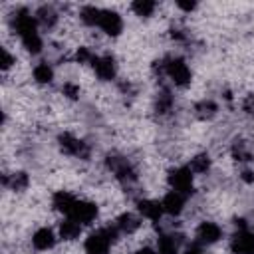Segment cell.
<instances>
[{
	"label": "cell",
	"instance_id": "1",
	"mask_svg": "<svg viewBox=\"0 0 254 254\" xmlns=\"http://www.w3.org/2000/svg\"><path fill=\"white\" fill-rule=\"evenodd\" d=\"M117 226H105L89 234L85 240V254H109V244L117 240Z\"/></svg>",
	"mask_w": 254,
	"mask_h": 254
},
{
	"label": "cell",
	"instance_id": "2",
	"mask_svg": "<svg viewBox=\"0 0 254 254\" xmlns=\"http://www.w3.org/2000/svg\"><path fill=\"white\" fill-rule=\"evenodd\" d=\"M165 73L179 87H185L190 83V69L181 58H165Z\"/></svg>",
	"mask_w": 254,
	"mask_h": 254
},
{
	"label": "cell",
	"instance_id": "3",
	"mask_svg": "<svg viewBox=\"0 0 254 254\" xmlns=\"http://www.w3.org/2000/svg\"><path fill=\"white\" fill-rule=\"evenodd\" d=\"M14 28L20 34L22 42H28L32 38H38V30H36V18L28 12V10H18L14 14Z\"/></svg>",
	"mask_w": 254,
	"mask_h": 254
},
{
	"label": "cell",
	"instance_id": "4",
	"mask_svg": "<svg viewBox=\"0 0 254 254\" xmlns=\"http://www.w3.org/2000/svg\"><path fill=\"white\" fill-rule=\"evenodd\" d=\"M192 171L187 169V167H179V169H173L169 171V185L173 190L181 192L183 196L185 194H190L192 192Z\"/></svg>",
	"mask_w": 254,
	"mask_h": 254
},
{
	"label": "cell",
	"instance_id": "5",
	"mask_svg": "<svg viewBox=\"0 0 254 254\" xmlns=\"http://www.w3.org/2000/svg\"><path fill=\"white\" fill-rule=\"evenodd\" d=\"M58 143H60V149L65 155H73V157H79V159H87L89 157V147L83 141H79L77 137L69 135V133H62L58 137Z\"/></svg>",
	"mask_w": 254,
	"mask_h": 254
},
{
	"label": "cell",
	"instance_id": "6",
	"mask_svg": "<svg viewBox=\"0 0 254 254\" xmlns=\"http://www.w3.org/2000/svg\"><path fill=\"white\" fill-rule=\"evenodd\" d=\"M95 216H97V204L87 200H75L71 210L67 212V218H73L79 224H89Z\"/></svg>",
	"mask_w": 254,
	"mask_h": 254
},
{
	"label": "cell",
	"instance_id": "7",
	"mask_svg": "<svg viewBox=\"0 0 254 254\" xmlns=\"http://www.w3.org/2000/svg\"><path fill=\"white\" fill-rule=\"evenodd\" d=\"M107 167L113 171V175L121 181V183H133L135 179H137V175H135V171H133V167L123 159V157H115V155H109L107 157Z\"/></svg>",
	"mask_w": 254,
	"mask_h": 254
},
{
	"label": "cell",
	"instance_id": "8",
	"mask_svg": "<svg viewBox=\"0 0 254 254\" xmlns=\"http://www.w3.org/2000/svg\"><path fill=\"white\" fill-rule=\"evenodd\" d=\"M107 36H119L121 28H123V20L117 12L113 10H101V16H99V24H97Z\"/></svg>",
	"mask_w": 254,
	"mask_h": 254
},
{
	"label": "cell",
	"instance_id": "9",
	"mask_svg": "<svg viewBox=\"0 0 254 254\" xmlns=\"http://www.w3.org/2000/svg\"><path fill=\"white\" fill-rule=\"evenodd\" d=\"M230 250L234 254H254V234L244 230H238L230 242Z\"/></svg>",
	"mask_w": 254,
	"mask_h": 254
},
{
	"label": "cell",
	"instance_id": "10",
	"mask_svg": "<svg viewBox=\"0 0 254 254\" xmlns=\"http://www.w3.org/2000/svg\"><path fill=\"white\" fill-rule=\"evenodd\" d=\"M93 67H95L97 77H99V79H103V81L113 79V77H115V73H117V65H115L113 56H101V58H95Z\"/></svg>",
	"mask_w": 254,
	"mask_h": 254
},
{
	"label": "cell",
	"instance_id": "11",
	"mask_svg": "<svg viewBox=\"0 0 254 254\" xmlns=\"http://www.w3.org/2000/svg\"><path fill=\"white\" fill-rule=\"evenodd\" d=\"M196 236H198V242L200 244H214L222 236V230L214 222H202L198 226V230H196Z\"/></svg>",
	"mask_w": 254,
	"mask_h": 254
},
{
	"label": "cell",
	"instance_id": "12",
	"mask_svg": "<svg viewBox=\"0 0 254 254\" xmlns=\"http://www.w3.org/2000/svg\"><path fill=\"white\" fill-rule=\"evenodd\" d=\"M163 210L167 212V214H173V216H177V214H181L183 212V206H185V196L181 194V192H177V190H171V192H167L165 194V198H163Z\"/></svg>",
	"mask_w": 254,
	"mask_h": 254
},
{
	"label": "cell",
	"instance_id": "13",
	"mask_svg": "<svg viewBox=\"0 0 254 254\" xmlns=\"http://www.w3.org/2000/svg\"><path fill=\"white\" fill-rule=\"evenodd\" d=\"M32 244H34L36 250H50L56 244V236H54V232L50 228H40L32 236Z\"/></svg>",
	"mask_w": 254,
	"mask_h": 254
},
{
	"label": "cell",
	"instance_id": "14",
	"mask_svg": "<svg viewBox=\"0 0 254 254\" xmlns=\"http://www.w3.org/2000/svg\"><path fill=\"white\" fill-rule=\"evenodd\" d=\"M137 208H139V212H141L145 218H149V220H159L161 214L165 212V210H163V204L157 202V200H139Z\"/></svg>",
	"mask_w": 254,
	"mask_h": 254
},
{
	"label": "cell",
	"instance_id": "15",
	"mask_svg": "<svg viewBox=\"0 0 254 254\" xmlns=\"http://www.w3.org/2000/svg\"><path fill=\"white\" fill-rule=\"evenodd\" d=\"M139 218L135 216V214H131V212H123L119 218H117V222H115V226H117V230L119 232H123V234H131V232H135L137 228H139Z\"/></svg>",
	"mask_w": 254,
	"mask_h": 254
},
{
	"label": "cell",
	"instance_id": "16",
	"mask_svg": "<svg viewBox=\"0 0 254 254\" xmlns=\"http://www.w3.org/2000/svg\"><path fill=\"white\" fill-rule=\"evenodd\" d=\"M75 200H77V198H73L69 192H65V190H58V192L54 194V198H52V204H54L56 210L67 214V212L71 210V206H73Z\"/></svg>",
	"mask_w": 254,
	"mask_h": 254
},
{
	"label": "cell",
	"instance_id": "17",
	"mask_svg": "<svg viewBox=\"0 0 254 254\" xmlns=\"http://www.w3.org/2000/svg\"><path fill=\"white\" fill-rule=\"evenodd\" d=\"M81 232V224L75 222L73 218H65L62 224H60V236L64 240H75Z\"/></svg>",
	"mask_w": 254,
	"mask_h": 254
},
{
	"label": "cell",
	"instance_id": "18",
	"mask_svg": "<svg viewBox=\"0 0 254 254\" xmlns=\"http://www.w3.org/2000/svg\"><path fill=\"white\" fill-rule=\"evenodd\" d=\"M159 254H179V236H159Z\"/></svg>",
	"mask_w": 254,
	"mask_h": 254
},
{
	"label": "cell",
	"instance_id": "19",
	"mask_svg": "<svg viewBox=\"0 0 254 254\" xmlns=\"http://www.w3.org/2000/svg\"><path fill=\"white\" fill-rule=\"evenodd\" d=\"M2 183H4L6 187L14 189V190H24V189L28 187L30 179H28V175H26V173H14V175H10V179H8V177H4V179H2Z\"/></svg>",
	"mask_w": 254,
	"mask_h": 254
},
{
	"label": "cell",
	"instance_id": "20",
	"mask_svg": "<svg viewBox=\"0 0 254 254\" xmlns=\"http://www.w3.org/2000/svg\"><path fill=\"white\" fill-rule=\"evenodd\" d=\"M99 16H101V10L95 8V6H83L81 12H79L81 22L87 24V26H97L99 24Z\"/></svg>",
	"mask_w": 254,
	"mask_h": 254
},
{
	"label": "cell",
	"instance_id": "21",
	"mask_svg": "<svg viewBox=\"0 0 254 254\" xmlns=\"http://www.w3.org/2000/svg\"><path fill=\"white\" fill-rule=\"evenodd\" d=\"M194 113H196L198 119H210L216 113V103L210 101V99H204V101L194 105Z\"/></svg>",
	"mask_w": 254,
	"mask_h": 254
},
{
	"label": "cell",
	"instance_id": "22",
	"mask_svg": "<svg viewBox=\"0 0 254 254\" xmlns=\"http://www.w3.org/2000/svg\"><path fill=\"white\" fill-rule=\"evenodd\" d=\"M36 16H38V20H40L46 28H52V26L58 22V14H56V10H54L52 6H42V8L36 12Z\"/></svg>",
	"mask_w": 254,
	"mask_h": 254
},
{
	"label": "cell",
	"instance_id": "23",
	"mask_svg": "<svg viewBox=\"0 0 254 254\" xmlns=\"http://www.w3.org/2000/svg\"><path fill=\"white\" fill-rule=\"evenodd\" d=\"M189 169H190L192 173H206V171L210 169V157H208L206 153H200V155L192 157Z\"/></svg>",
	"mask_w": 254,
	"mask_h": 254
},
{
	"label": "cell",
	"instance_id": "24",
	"mask_svg": "<svg viewBox=\"0 0 254 254\" xmlns=\"http://www.w3.org/2000/svg\"><path fill=\"white\" fill-rule=\"evenodd\" d=\"M34 79L38 83H50L54 79V69L48 64H38L34 67Z\"/></svg>",
	"mask_w": 254,
	"mask_h": 254
},
{
	"label": "cell",
	"instance_id": "25",
	"mask_svg": "<svg viewBox=\"0 0 254 254\" xmlns=\"http://www.w3.org/2000/svg\"><path fill=\"white\" fill-rule=\"evenodd\" d=\"M131 10H133L137 16L147 18V16L153 14V10H155V2H151V0H135V2L131 4Z\"/></svg>",
	"mask_w": 254,
	"mask_h": 254
},
{
	"label": "cell",
	"instance_id": "26",
	"mask_svg": "<svg viewBox=\"0 0 254 254\" xmlns=\"http://www.w3.org/2000/svg\"><path fill=\"white\" fill-rule=\"evenodd\" d=\"M171 107H173V97H171L169 89H163V91H161V95L157 97L155 109H157V113L165 115V113H169V111H171Z\"/></svg>",
	"mask_w": 254,
	"mask_h": 254
},
{
	"label": "cell",
	"instance_id": "27",
	"mask_svg": "<svg viewBox=\"0 0 254 254\" xmlns=\"http://www.w3.org/2000/svg\"><path fill=\"white\" fill-rule=\"evenodd\" d=\"M232 157H234L236 161H250V159H252V155H250V151L246 149L244 141H234V145H232Z\"/></svg>",
	"mask_w": 254,
	"mask_h": 254
},
{
	"label": "cell",
	"instance_id": "28",
	"mask_svg": "<svg viewBox=\"0 0 254 254\" xmlns=\"http://www.w3.org/2000/svg\"><path fill=\"white\" fill-rule=\"evenodd\" d=\"M75 62H77V64H93V62H95V56H93L87 48H79V50L75 52Z\"/></svg>",
	"mask_w": 254,
	"mask_h": 254
},
{
	"label": "cell",
	"instance_id": "29",
	"mask_svg": "<svg viewBox=\"0 0 254 254\" xmlns=\"http://www.w3.org/2000/svg\"><path fill=\"white\" fill-rule=\"evenodd\" d=\"M22 44H24V48H26L30 54H40V52H42V40H40V36L28 40V42H22Z\"/></svg>",
	"mask_w": 254,
	"mask_h": 254
},
{
	"label": "cell",
	"instance_id": "30",
	"mask_svg": "<svg viewBox=\"0 0 254 254\" xmlns=\"http://www.w3.org/2000/svg\"><path fill=\"white\" fill-rule=\"evenodd\" d=\"M62 91H64V95H67L69 99H77V95H79V87H77L75 83H71V81H67V83H64V87H62Z\"/></svg>",
	"mask_w": 254,
	"mask_h": 254
},
{
	"label": "cell",
	"instance_id": "31",
	"mask_svg": "<svg viewBox=\"0 0 254 254\" xmlns=\"http://www.w3.org/2000/svg\"><path fill=\"white\" fill-rule=\"evenodd\" d=\"M0 56H2V62H0V64H2V69H4V71H6V69H10V65L14 64V58L8 54V50H6V48H2V50H0Z\"/></svg>",
	"mask_w": 254,
	"mask_h": 254
},
{
	"label": "cell",
	"instance_id": "32",
	"mask_svg": "<svg viewBox=\"0 0 254 254\" xmlns=\"http://www.w3.org/2000/svg\"><path fill=\"white\" fill-rule=\"evenodd\" d=\"M242 109H244L248 115H254V93L246 95V99H244V103H242Z\"/></svg>",
	"mask_w": 254,
	"mask_h": 254
},
{
	"label": "cell",
	"instance_id": "33",
	"mask_svg": "<svg viewBox=\"0 0 254 254\" xmlns=\"http://www.w3.org/2000/svg\"><path fill=\"white\" fill-rule=\"evenodd\" d=\"M177 6H179L181 10H185V12H190V10H194V8H196V2H187V0H179V2H177Z\"/></svg>",
	"mask_w": 254,
	"mask_h": 254
},
{
	"label": "cell",
	"instance_id": "34",
	"mask_svg": "<svg viewBox=\"0 0 254 254\" xmlns=\"http://www.w3.org/2000/svg\"><path fill=\"white\" fill-rule=\"evenodd\" d=\"M185 254H202V246H200V242H192L190 246H187Z\"/></svg>",
	"mask_w": 254,
	"mask_h": 254
},
{
	"label": "cell",
	"instance_id": "35",
	"mask_svg": "<svg viewBox=\"0 0 254 254\" xmlns=\"http://www.w3.org/2000/svg\"><path fill=\"white\" fill-rule=\"evenodd\" d=\"M242 181L252 183V181H254V173H252V171H248V169H246V171H242Z\"/></svg>",
	"mask_w": 254,
	"mask_h": 254
},
{
	"label": "cell",
	"instance_id": "36",
	"mask_svg": "<svg viewBox=\"0 0 254 254\" xmlns=\"http://www.w3.org/2000/svg\"><path fill=\"white\" fill-rule=\"evenodd\" d=\"M135 254H155V252H153V248H149V246H143V248H139Z\"/></svg>",
	"mask_w": 254,
	"mask_h": 254
}]
</instances>
